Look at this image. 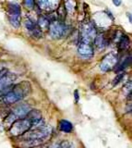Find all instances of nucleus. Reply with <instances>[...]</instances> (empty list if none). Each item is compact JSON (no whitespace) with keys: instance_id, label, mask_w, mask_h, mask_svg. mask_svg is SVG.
<instances>
[{"instance_id":"obj_6","label":"nucleus","mask_w":132,"mask_h":148,"mask_svg":"<svg viewBox=\"0 0 132 148\" xmlns=\"http://www.w3.org/2000/svg\"><path fill=\"white\" fill-rule=\"evenodd\" d=\"M118 62V56L115 53H109L103 58L100 64V69L103 72H108L116 66Z\"/></svg>"},{"instance_id":"obj_13","label":"nucleus","mask_w":132,"mask_h":148,"mask_svg":"<svg viewBox=\"0 0 132 148\" xmlns=\"http://www.w3.org/2000/svg\"><path fill=\"white\" fill-rule=\"evenodd\" d=\"M93 42H94V45H96V47L99 48L100 50H102L104 48V47H106L109 43L108 39L105 38L103 33L96 34V36L93 39Z\"/></svg>"},{"instance_id":"obj_22","label":"nucleus","mask_w":132,"mask_h":148,"mask_svg":"<svg viewBox=\"0 0 132 148\" xmlns=\"http://www.w3.org/2000/svg\"><path fill=\"white\" fill-rule=\"evenodd\" d=\"M58 12V16H59V20L60 21H63L65 20V17L67 15V11H66V8L63 5H59L58 7L56 8Z\"/></svg>"},{"instance_id":"obj_14","label":"nucleus","mask_w":132,"mask_h":148,"mask_svg":"<svg viewBox=\"0 0 132 148\" xmlns=\"http://www.w3.org/2000/svg\"><path fill=\"white\" fill-rule=\"evenodd\" d=\"M59 130L62 132L69 133L73 130V125L69 120L67 119H61L59 121Z\"/></svg>"},{"instance_id":"obj_27","label":"nucleus","mask_w":132,"mask_h":148,"mask_svg":"<svg viewBox=\"0 0 132 148\" xmlns=\"http://www.w3.org/2000/svg\"><path fill=\"white\" fill-rule=\"evenodd\" d=\"M123 77H124V73H119V74H118V75H117V76L115 78V79H114V81H113V85H114V86L117 85V84H119V82L122 81Z\"/></svg>"},{"instance_id":"obj_25","label":"nucleus","mask_w":132,"mask_h":148,"mask_svg":"<svg viewBox=\"0 0 132 148\" xmlns=\"http://www.w3.org/2000/svg\"><path fill=\"white\" fill-rule=\"evenodd\" d=\"M24 25H25V27H26V29L28 30V31L30 33L32 31V30L36 27L37 26V24L36 23H34L32 20H30V19H27L25 20V22H24Z\"/></svg>"},{"instance_id":"obj_21","label":"nucleus","mask_w":132,"mask_h":148,"mask_svg":"<svg viewBox=\"0 0 132 148\" xmlns=\"http://www.w3.org/2000/svg\"><path fill=\"white\" fill-rule=\"evenodd\" d=\"M14 13H20V7L16 3H10L8 5V14H14Z\"/></svg>"},{"instance_id":"obj_1","label":"nucleus","mask_w":132,"mask_h":148,"mask_svg":"<svg viewBox=\"0 0 132 148\" xmlns=\"http://www.w3.org/2000/svg\"><path fill=\"white\" fill-rule=\"evenodd\" d=\"M37 128L30 129L28 132L20 136L24 140H45L46 141L52 134L53 129L49 125H41L36 126Z\"/></svg>"},{"instance_id":"obj_30","label":"nucleus","mask_w":132,"mask_h":148,"mask_svg":"<svg viewBox=\"0 0 132 148\" xmlns=\"http://www.w3.org/2000/svg\"><path fill=\"white\" fill-rule=\"evenodd\" d=\"M113 3L114 5H115L116 7H119L122 5V1L121 0H113Z\"/></svg>"},{"instance_id":"obj_9","label":"nucleus","mask_w":132,"mask_h":148,"mask_svg":"<svg viewBox=\"0 0 132 148\" xmlns=\"http://www.w3.org/2000/svg\"><path fill=\"white\" fill-rule=\"evenodd\" d=\"M30 109H32V108H30V105H28L27 103H20L19 105H17L15 107H13L11 112L18 117V119H22V117H26V115L28 114V112Z\"/></svg>"},{"instance_id":"obj_32","label":"nucleus","mask_w":132,"mask_h":148,"mask_svg":"<svg viewBox=\"0 0 132 148\" xmlns=\"http://www.w3.org/2000/svg\"><path fill=\"white\" fill-rule=\"evenodd\" d=\"M127 16H129V21L131 22V14H130V13H127Z\"/></svg>"},{"instance_id":"obj_15","label":"nucleus","mask_w":132,"mask_h":148,"mask_svg":"<svg viewBox=\"0 0 132 148\" xmlns=\"http://www.w3.org/2000/svg\"><path fill=\"white\" fill-rule=\"evenodd\" d=\"M8 20H9L10 24L14 28H20L21 22V16L20 13H14V14H8Z\"/></svg>"},{"instance_id":"obj_19","label":"nucleus","mask_w":132,"mask_h":148,"mask_svg":"<svg viewBox=\"0 0 132 148\" xmlns=\"http://www.w3.org/2000/svg\"><path fill=\"white\" fill-rule=\"evenodd\" d=\"M65 8H66V11L68 14H73L75 12V1L74 0H67L65 2Z\"/></svg>"},{"instance_id":"obj_10","label":"nucleus","mask_w":132,"mask_h":148,"mask_svg":"<svg viewBox=\"0 0 132 148\" xmlns=\"http://www.w3.org/2000/svg\"><path fill=\"white\" fill-rule=\"evenodd\" d=\"M78 53L82 58H90L93 56V48L91 45V43H81L78 46Z\"/></svg>"},{"instance_id":"obj_18","label":"nucleus","mask_w":132,"mask_h":148,"mask_svg":"<svg viewBox=\"0 0 132 148\" xmlns=\"http://www.w3.org/2000/svg\"><path fill=\"white\" fill-rule=\"evenodd\" d=\"M130 63H131V56L129 55V56H127V58H126L119 65H118V67L116 69V72L118 73V72H120V71H123L124 69H126L127 67L129 66Z\"/></svg>"},{"instance_id":"obj_31","label":"nucleus","mask_w":132,"mask_h":148,"mask_svg":"<svg viewBox=\"0 0 132 148\" xmlns=\"http://www.w3.org/2000/svg\"><path fill=\"white\" fill-rule=\"evenodd\" d=\"M48 148H61V146H60V145H58V143H55V145H50Z\"/></svg>"},{"instance_id":"obj_5","label":"nucleus","mask_w":132,"mask_h":148,"mask_svg":"<svg viewBox=\"0 0 132 148\" xmlns=\"http://www.w3.org/2000/svg\"><path fill=\"white\" fill-rule=\"evenodd\" d=\"M17 78L18 76L15 73L8 71L0 78V95L10 92L13 87V82L17 80Z\"/></svg>"},{"instance_id":"obj_23","label":"nucleus","mask_w":132,"mask_h":148,"mask_svg":"<svg viewBox=\"0 0 132 148\" xmlns=\"http://www.w3.org/2000/svg\"><path fill=\"white\" fill-rule=\"evenodd\" d=\"M131 90H132V84H131V81L129 80L124 85V87H123V93H124V94L127 97L129 95L131 94Z\"/></svg>"},{"instance_id":"obj_12","label":"nucleus","mask_w":132,"mask_h":148,"mask_svg":"<svg viewBox=\"0 0 132 148\" xmlns=\"http://www.w3.org/2000/svg\"><path fill=\"white\" fill-rule=\"evenodd\" d=\"M26 117L29 119L32 122V127H36L39 125V123L42 121V114L41 112L37 109H30L28 114L26 115Z\"/></svg>"},{"instance_id":"obj_8","label":"nucleus","mask_w":132,"mask_h":148,"mask_svg":"<svg viewBox=\"0 0 132 148\" xmlns=\"http://www.w3.org/2000/svg\"><path fill=\"white\" fill-rule=\"evenodd\" d=\"M59 5H60L59 0H39L38 1L39 8L48 12L56 10Z\"/></svg>"},{"instance_id":"obj_7","label":"nucleus","mask_w":132,"mask_h":148,"mask_svg":"<svg viewBox=\"0 0 132 148\" xmlns=\"http://www.w3.org/2000/svg\"><path fill=\"white\" fill-rule=\"evenodd\" d=\"M11 91L13 93H15L20 97V100H22L29 94H30V92H32V86H30V84L29 81H21L16 85H13Z\"/></svg>"},{"instance_id":"obj_3","label":"nucleus","mask_w":132,"mask_h":148,"mask_svg":"<svg viewBox=\"0 0 132 148\" xmlns=\"http://www.w3.org/2000/svg\"><path fill=\"white\" fill-rule=\"evenodd\" d=\"M96 34H97V29H96L95 25L92 22L86 21V22H83L81 24L80 32L81 43H91V41H93Z\"/></svg>"},{"instance_id":"obj_16","label":"nucleus","mask_w":132,"mask_h":148,"mask_svg":"<svg viewBox=\"0 0 132 148\" xmlns=\"http://www.w3.org/2000/svg\"><path fill=\"white\" fill-rule=\"evenodd\" d=\"M129 36L125 35V34H122L119 40H118V48H119V50H126L129 48Z\"/></svg>"},{"instance_id":"obj_29","label":"nucleus","mask_w":132,"mask_h":148,"mask_svg":"<svg viewBox=\"0 0 132 148\" xmlns=\"http://www.w3.org/2000/svg\"><path fill=\"white\" fill-rule=\"evenodd\" d=\"M74 98H75V102H76V103H78L79 100H80V94H79L78 90L74 91Z\"/></svg>"},{"instance_id":"obj_17","label":"nucleus","mask_w":132,"mask_h":148,"mask_svg":"<svg viewBox=\"0 0 132 148\" xmlns=\"http://www.w3.org/2000/svg\"><path fill=\"white\" fill-rule=\"evenodd\" d=\"M49 25H50V21H49V20H48L47 17L40 16L38 18L37 26L42 30V31H43V30H48V28H49Z\"/></svg>"},{"instance_id":"obj_11","label":"nucleus","mask_w":132,"mask_h":148,"mask_svg":"<svg viewBox=\"0 0 132 148\" xmlns=\"http://www.w3.org/2000/svg\"><path fill=\"white\" fill-rule=\"evenodd\" d=\"M19 101H20V97L15 93H13L12 91L5 94L0 95V103L6 104V105H11V104L17 103Z\"/></svg>"},{"instance_id":"obj_26","label":"nucleus","mask_w":132,"mask_h":148,"mask_svg":"<svg viewBox=\"0 0 132 148\" xmlns=\"http://www.w3.org/2000/svg\"><path fill=\"white\" fill-rule=\"evenodd\" d=\"M24 6L28 10H32L35 6V0H24Z\"/></svg>"},{"instance_id":"obj_2","label":"nucleus","mask_w":132,"mask_h":148,"mask_svg":"<svg viewBox=\"0 0 132 148\" xmlns=\"http://www.w3.org/2000/svg\"><path fill=\"white\" fill-rule=\"evenodd\" d=\"M32 122L25 117H22V119H16L12 123V125L9 128V132L14 137L21 136L26 132H28L30 129H32Z\"/></svg>"},{"instance_id":"obj_20","label":"nucleus","mask_w":132,"mask_h":148,"mask_svg":"<svg viewBox=\"0 0 132 148\" xmlns=\"http://www.w3.org/2000/svg\"><path fill=\"white\" fill-rule=\"evenodd\" d=\"M16 119H18V117H17L14 114H13L12 112H10L9 114H8V115L7 116V117L5 119V120H4V124H5L6 126H11L12 123L14 122V121H15Z\"/></svg>"},{"instance_id":"obj_4","label":"nucleus","mask_w":132,"mask_h":148,"mask_svg":"<svg viewBox=\"0 0 132 148\" xmlns=\"http://www.w3.org/2000/svg\"><path fill=\"white\" fill-rule=\"evenodd\" d=\"M49 34L53 39H60L65 36L66 33L68 31V27L62 21L54 20L49 25Z\"/></svg>"},{"instance_id":"obj_28","label":"nucleus","mask_w":132,"mask_h":148,"mask_svg":"<svg viewBox=\"0 0 132 148\" xmlns=\"http://www.w3.org/2000/svg\"><path fill=\"white\" fill-rule=\"evenodd\" d=\"M61 148H74V145L69 141H63L60 143Z\"/></svg>"},{"instance_id":"obj_24","label":"nucleus","mask_w":132,"mask_h":148,"mask_svg":"<svg viewBox=\"0 0 132 148\" xmlns=\"http://www.w3.org/2000/svg\"><path fill=\"white\" fill-rule=\"evenodd\" d=\"M30 34H32V36L34 37L35 39H40L43 36V31L38 27V26H36V27L30 32Z\"/></svg>"}]
</instances>
